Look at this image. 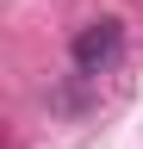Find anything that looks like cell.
I'll return each mask as SVG.
<instances>
[{
	"label": "cell",
	"instance_id": "cell-1",
	"mask_svg": "<svg viewBox=\"0 0 143 149\" xmlns=\"http://www.w3.org/2000/svg\"><path fill=\"white\" fill-rule=\"evenodd\" d=\"M118 44H124V25H118V19H93V25H81V31H75L68 56H75V68H81V74H100V68L118 56Z\"/></svg>",
	"mask_w": 143,
	"mask_h": 149
}]
</instances>
